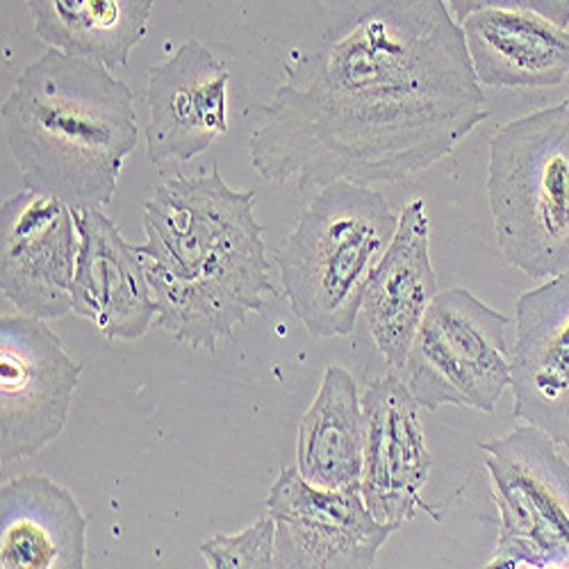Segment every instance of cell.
<instances>
[{"label": "cell", "instance_id": "obj_1", "mask_svg": "<svg viewBox=\"0 0 569 569\" xmlns=\"http://www.w3.org/2000/svg\"><path fill=\"white\" fill-rule=\"evenodd\" d=\"M490 119L445 0H365L353 21L288 69L249 139L253 169L301 194L336 180L401 182L449 158Z\"/></svg>", "mask_w": 569, "mask_h": 569}, {"label": "cell", "instance_id": "obj_2", "mask_svg": "<svg viewBox=\"0 0 569 569\" xmlns=\"http://www.w3.org/2000/svg\"><path fill=\"white\" fill-rule=\"evenodd\" d=\"M256 192H237L217 167L173 176L144 206L147 242L134 247L158 303L156 326L189 349L217 342L276 295Z\"/></svg>", "mask_w": 569, "mask_h": 569}, {"label": "cell", "instance_id": "obj_3", "mask_svg": "<svg viewBox=\"0 0 569 569\" xmlns=\"http://www.w3.org/2000/svg\"><path fill=\"white\" fill-rule=\"evenodd\" d=\"M0 123L23 184L73 210L110 206L139 141L130 87L106 64L56 49L17 78Z\"/></svg>", "mask_w": 569, "mask_h": 569}, {"label": "cell", "instance_id": "obj_4", "mask_svg": "<svg viewBox=\"0 0 569 569\" xmlns=\"http://www.w3.org/2000/svg\"><path fill=\"white\" fill-rule=\"evenodd\" d=\"M397 226L390 203L369 184L336 180L317 189L278 249L282 295L310 336L353 333L367 282Z\"/></svg>", "mask_w": 569, "mask_h": 569}, {"label": "cell", "instance_id": "obj_5", "mask_svg": "<svg viewBox=\"0 0 569 569\" xmlns=\"http://www.w3.org/2000/svg\"><path fill=\"white\" fill-rule=\"evenodd\" d=\"M488 201L506 264L536 280L569 271V99L497 130Z\"/></svg>", "mask_w": 569, "mask_h": 569}, {"label": "cell", "instance_id": "obj_6", "mask_svg": "<svg viewBox=\"0 0 569 569\" xmlns=\"http://www.w3.org/2000/svg\"><path fill=\"white\" fill-rule=\"evenodd\" d=\"M510 317L465 288L438 292L410 345L403 383L423 410L492 415L512 383Z\"/></svg>", "mask_w": 569, "mask_h": 569}, {"label": "cell", "instance_id": "obj_7", "mask_svg": "<svg viewBox=\"0 0 569 569\" xmlns=\"http://www.w3.org/2000/svg\"><path fill=\"white\" fill-rule=\"evenodd\" d=\"M531 423L479 442L499 510V536L483 567L569 569V462Z\"/></svg>", "mask_w": 569, "mask_h": 569}, {"label": "cell", "instance_id": "obj_8", "mask_svg": "<svg viewBox=\"0 0 569 569\" xmlns=\"http://www.w3.org/2000/svg\"><path fill=\"white\" fill-rule=\"evenodd\" d=\"M82 365L71 360L43 319H0V460L32 458L60 438Z\"/></svg>", "mask_w": 569, "mask_h": 569}, {"label": "cell", "instance_id": "obj_9", "mask_svg": "<svg viewBox=\"0 0 569 569\" xmlns=\"http://www.w3.org/2000/svg\"><path fill=\"white\" fill-rule=\"evenodd\" d=\"M264 506L276 519L278 569L373 567L397 531L369 512L360 488H317L297 467L282 469Z\"/></svg>", "mask_w": 569, "mask_h": 569}, {"label": "cell", "instance_id": "obj_10", "mask_svg": "<svg viewBox=\"0 0 569 569\" xmlns=\"http://www.w3.org/2000/svg\"><path fill=\"white\" fill-rule=\"evenodd\" d=\"M80 251L73 208L23 187L0 206V292L21 315L62 319Z\"/></svg>", "mask_w": 569, "mask_h": 569}, {"label": "cell", "instance_id": "obj_11", "mask_svg": "<svg viewBox=\"0 0 569 569\" xmlns=\"http://www.w3.org/2000/svg\"><path fill=\"white\" fill-rule=\"evenodd\" d=\"M419 403L403 378H376L362 395L365 460L360 495L369 512L395 529L419 510L438 517L421 492L429 483L433 456L426 442Z\"/></svg>", "mask_w": 569, "mask_h": 569}, {"label": "cell", "instance_id": "obj_12", "mask_svg": "<svg viewBox=\"0 0 569 569\" xmlns=\"http://www.w3.org/2000/svg\"><path fill=\"white\" fill-rule=\"evenodd\" d=\"M230 71L197 37L151 67L147 156L151 164L189 162L228 132Z\"/></svg>", "mask_w": 569, "mask_h": 569}, {"label": "cell", "instance_id": "obj_13", "mask_svg": "<svg viewBox=\"0 0 569 569\" xmlns=\"http://www.w3.org/2000/svg\"><path fill=\"white\" fill-rule=\"evenodd\" d=\"M512 412L569 449V271L517 297Z\"/></svg>", "mask_w": 569, "mask_h": 569}, {"label": "cell", "instance_id": "obj_14", "mask_svg": "<svg viewBox=\"0 0 569 569\" xmlns=\"http://www.w3.org/2000/svg\"><path fill=\"white\" fill-rule=\"evenodd\" d=\"M80 251L71 288L73 312L108 340L137 342L158 319V303L144 264L117 223L93 208L73 210Z\"/></svg>", "mask_w": 569, "mask_h": 569}, {"label": "cell", "instance_id": "obj_15", "mask_svg": "<svg viewBox=\"0 0 569 569\" xmlns=\"http://www.w3.org/2000/svg\"><path fill=\"white\" fill-rule=\"evenodd\" d=\"M438 297L431 262V219L421 199L410 201L397 234L376 264L360 306L376 349L392 369H403L419 323Z\"/></svg>", "mask_w": 569, "mask_h": 569}, {"label": "cell", "instance_id": "obj_16", "mask_svg": "<svg viewBox=\"0 0 569 569\" xmlns=\"http://www.w3.org/2000/svg\"><path fill=\"white\" fill-rule=\"evenodd\" d=\"M479 82L495 89H549L569 80V30L525 10L488 8L462 21Z\"/></svg>", "mask_w": 569, "mask_h": 569}, {"label": "cell", "instance_id": "obj_17", "mask_svg": "<svg viewBox=\"0 0 569 569\" xmlns=\"http://www.w3.org/2000/svg\"><path fill=\"white\" fill-rule=\"evenodd\" d=\"M87 519L73 495L43 473L0 488V567L82 569Z\"/></svg>", "mask_w": 569, "mask_h": 569}, {"label": "cell", "instance_id": "obj_18", "mask_svg": "<svg viewBox=\"0 0 569 569\" xmlns=\"http://www.w3.org/2000/svg\"><path fill=\"white\" fill-rule=\"evenodd\" d=\"M365 460V412L353 376L330 365L321 388L301 417L297 469L301 477L328 490L360 488Z\"/></svg>", "mask_w": 569, "mask_h": 569}, {"label": "cell", "instance_id": "obj_19", "mask_svg": "<svg viewBox=\"0 0 569 569\" xmlns=\"http://www.w3.org/2000/svg\"><path fill=\"white\" fill-rule=\"evenodd\" d=\"M26 6L43 43L114 71L147 37L156 0H26Z\"/></svg>", "mask_w": 569, "mask_h": 569}, {"label": "cell", "instance_id": "obj_20", "mask_svg": "<svg viewBox=\"0 0 569 569\" xmlns=\"http://www.w3.org/2000/svg\"><path fill=\"white\" fill-rule=\"evenodd\" d=\"M212 569H271L276 567V519L267 512L234 536H212L201 542Z\"/></svg>", "mask_w": 569, "mask_h": 569}, {"label": "cell", "instance_id": "obj_21", "mask_svg": "<svg viewBox=\"0 0 569 569\" xmlns=\"http://www.w3.org/2000/svg\"><path fill=\"white\" fill-rule=\"evenodd\" d=\"M445 3L458 21H465L469 14L479 10L501 8V10L536 12L560 28L569 26V0H445Z\"/></svg>", "mask_w": 569, "mask_h": 569}]
</instances>
